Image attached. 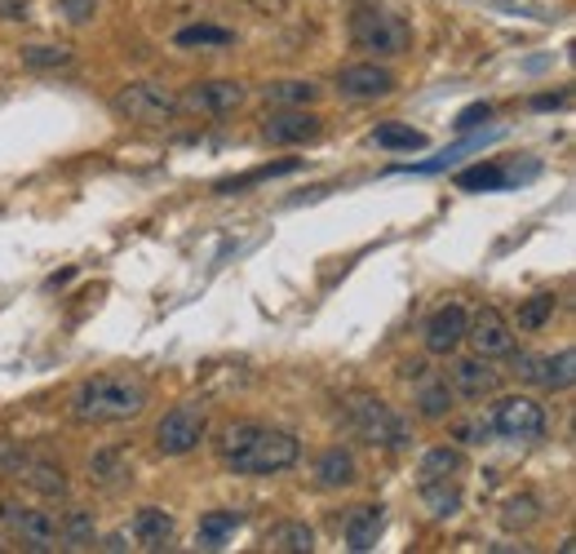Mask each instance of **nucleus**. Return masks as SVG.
<instances>
[{
	"mask_svg": "<svg viewBox=\"0 0 576 554\" xmlns=\"http://www.w3.org/2000/svg\"><path fill=\"white\" fill-rule=\"evenodd\" d=\"M421 501H426L430 519H452V515L461 510L456 479H434V484H421Z\"/></svg>",
	"mask_w": 576,
	"mask_h": 554,
	"instance_id": "393cba45",
	"label": "nucleus"
},
{
	"mask_svg": "<svg viewBox=\"0 0 576 554\" xmlns=\"http://www.w3.org/2000/svg\"><path fill=\"white\" fill-rule=\"evenodd\" d=\"M421 386H417V412L426 417V421H443L448 412H452V386H448V377H417Z\"/></svg>",
	"mask_w": 576,
	"mask_h": 554,
	"instance_id": "412c9836",
	"label": "nucleus"
},
{
	"mask_svg": "<svg viewBox=\"0 0 576 554\" xmlns=\"http://www.w3.org/2000/svg\"><path fill=\"white\" fill-rule=\"evenodd\" d=\"M493 434L515 439V443H537L545 434V408L528 395H506L493 408Z\"/></svg>",
	"mask_w": 576,
	"mask_h": 554,
	"instance_id": "0eeeda50",
	"label": "nucleus"
},
{
	"mask_svg": "<svg viewBox=\"0 0 576 554\" xmlns=\"http://www.w3.org/2000/svg\"><path fill=\"white\" fill-rule=\"evenodd\" d=\"M204 434H208V408L204 404H178L156 426V453L160 457H187L200 449Z\"/></svg>",
	"mask_w": 576,
	"mask_h": 554,
	"instance_id": "423d86ee",
	"label": "nucleus"
},
{
	"mask_svg": "<svg viewBox=\"0 0 576 554\" xmlns=\"http://www.w3.org/2000/svg\"><path fill=\"white\" fill-rule=\"evenodd\" d=\"M173 45H178V49H226V45H236V32L195 23V27H182V32L173 36Z\"/></svg>",
	"mask_w": 576,
	"mask_h": 554,
	"instance_id": "a878e982",
	"label": "nucleus"
},
{
	"mask_svg": "<svg viewBox=\"0 0 576 554\" xmlns=\"http://www.w3.org/2000/svg\"><path fill=\"white\" fill-rule=\"evenodd\" d=\"M58 10H63V19H67V23L84 27V23L93 19V10H98V0H58Z\"/></svg>",
	"mask_w": 576,
	"mask_h": 554,
	"instance_id": "c9c22d12",
	"label": "nucleus"
},
{
	"mask_svg": "<svg viewBox=\"0 0 576 554\" xmlns=\"http://www.w3.org/2000/svg\"><path fill=\"white\" fill-rule=\"evenodd\" d=\"M572 382H576V355H572V347L558 351V355L537 360V386H545V391H567Z\"/></svg>",
	"mask_w": 576,
	"mask_h": 554,
	"instance_id": "b1692460",
	"label": "nucleus"
},
{
	"mask_svg": "<svg viewBox=\"0 0 576 554\" xmlns=\"http://www.w3.org/2000/svg\"><path fill=\"white\" fill-rule=\"evenodd\" d=\"M0 523L23 541V550H58V515L54 510H27L19 501H0Z\"/></svg>",
	"mask_w": 576,
	"mask_h": 554,
	"instance_id": "6e6552de",
	"label": "nucleus"
},
{
	"mask_svg": "<svg viewBox=\"0 0 576 554\" xmlns=\"http://www.w3.org/2000/svg\"><path fill=\"white\" fill-rule=\"evenodd\" d=\"M147 382L138 373H102L80 382L71 395V417L80 426H111V421H129L147 408Z\"/></svg>",
	"mask_w": 576,
	"mask_h": 554,
	"instance_id": "f03ea898",
	"label": "nucleus"
},
{
	"mask_svg": "<svg viewBox=\"0 0 576 554\" xmlns=\"http://www.w3.org/2000/svg\"><path fill=\"white\" fill-rule=\"evenodd\" d=\"M488 121H493V106H488V102H471V106L456 116V129H479V125H488Z\"/></svg>",
	"mask_w": 576,
	"mask_h": 554,
	"instance_id": "e433bc0d",
	"label": "nucleus"
},
{
	"mask_svg": "<svg viewBox=\"0 0 576 554\" xmlns=\"http://www.w3.org/2000/svg\"><path fill=\"white\" fill-rule=\"evenodd\" d=\"M71 63H76V54L67 45H27L23 49V67H32V71H58Z\"/></svg>",
	"mask_w": 576,
	"mask_h": 554,
	"instance_id": "473e14b6",
	"label": "nucleus"
},
{
	"mask_svg": "<svg viewBox=\"0 0 576 554\" xmlns=\"http://www.w3.org/2000/svg\"><path fill=\"white\" fill-rule=\"evenodd\" d=\"M466 310L461 306H439L430 319H426V351L430 355H452L461 342H466Z\"/></svg>",
	"mask_w": 576,
	"mask_h": 554,
	"instance_id": "4468645a",
	"label": "nucleus"
},
{
	"mask_svg": "<svg viewBox=\"0 0 576 554\" xmlns=\"http://www.w3.org/2000/svg\"><path fill=\"white\" fill-rule=\"evenodd\" d=\"M134 541H138L143 550H165V545L173 541V515L160 510V506H143V510L134 515Z\"/></svg>",
	"mask_w": 576,
	"mask_h": 554,
	"instance_id": "a211bd4d",
	"label": "nucleus"
},
{
	"mask_svg": "<svg viewBox=\"0 0 576 554\" xmlns=\"http://www.w3.org/2000/svg\"><path fill=\"white\" fill-rule=\"evenodd\" d=\"M58 541H63L67 550H89V545L98 541L93 510H80V506H71V510L58 519Z\"/></svg>",
	"mask_w": 576,
	"mask_h": 554,
	"instance_id": "5701e85b",
	"label": "nucleus"
},
{
	"mask_svg": "<svg viewBox=\"0 0 576 554\" xmlns=\"http://www.w3.org/2000/svg\"><path fill=\"white\" fill-rule=\"evenodd\" d=\"M452 434L461 443H493V421H461V426H452Z\"/></svg>",
	"mask_w": 576,
	"mask_h": 554,
	"instance_id": "f704fd0d",
	"label": "nucleus"
},
{
	"mask_svg": "<svg viewBox=\"0 0 576 554\" xmlns=\"http://www.w3.org/2000/svg\"><path fill=\"white\" fill-rule=\"evenodd\" d=\"M89 479H93L98 488H106V493L125 488V484L134 479L129 457H125L121 449H102V453H93V457H89Z\"/></svg>",
	"mask_w": 576,
	"mask_h": 554,
	"instance_id": "aec40b11",
	"label": "nucleus"
},
{
	"mask_svg": "<svg viewBox=\"0 0 576 554\" xmlns=\"http://www.w3.org/2000/svg\"><path fill=\"white\" fill-rule=\"evenodd\" d=\"M382 532H386V506H355L351 515H346V523H341V536H346V545H351L355 554L373 550L382 541Z\"/></svg>",
	"mask_w": 576,
	"mask_h": 554,
	"instance_id": "2eb2a0df",
	"label": "nucleus"
},
{
	"mask_svg": "<svg viewBox=\"0 0 576 554\" xmlns=\"http://www.w3.org/2000/svg\"><path fill=\"white\" fill-rule=\"evenodd\" d=\"M537 519H541V501H537L532 493H519V497H510V501L501 506V523H506L510 532H528Z\"/></svg>",
	"mask_w": 576,
	"mask_h": 554,
	"instance_id": "7c9ffc66",
	"label": "nucleus"
},
{
	"mask_svg": "<svg viewBox=\"0 0 576 554\" xmlns=\"http://www.w3.org/2000/svg\"><path fill=\"white\" fill-rule=\"evenodd\" d=\"M262 545L271 554H310L315 550V532L302 523V519H284V523H271Z\"/></svg>",
	"mask_w": 576,
	"mask_h": 554,
	"instance_id": "6ab92c4d",
	"label": "nucleus"
},
{
	"mask_svg": "<svg viewBox=\"0 0 576 554\" xmlns=\"http://www.w3.org/2000/svg\"><path fill=\"white\" fill-rule=\"evenodd\" d=\"M267 98L275 106H310L319 98V84L315 80H271L267 84Z\"/></svg>",
	"mask_w": 576,
	"mask_h": 554,
	"instance_id": "cd10ccee",
	"label": "nucleus"
},
{
	"mask_svg": "<svg viewBox=\"0 0 576 554\" xmlns=\"http://www.w3.org/2000/svg\"><path fill=\"white\" fill-rule=\"evenodd\" d=\"M315 484L319 488H355L360 484V462L351 449H324L315 457Z\"/></svg>",
	"mask_w": 576,
	"mask_h": 554,
	"instance_id": "f3484780",
	"label": "nucleus"
},
{
	"mask_svg": "<svg viewBox=\"0 0 576 554\" xmlns=\"http://www.w3.org/2000/svg\"><path fill=\"white\" fill-rule=\"evenodd\" d=\"M351 41H355V49H364L373 58H399L413 49V27L391 10L364 5L351 14Z\"/></svg>",
	"mask_w": 576,
	"mask_h": 554,
	"instance_id": "20e7f679",
	"label": "nucleus"
},
{
	"mask_svg": "<svg viewBox=\"0 0 576 554\" xmlns=\"http://www.w3.org/2000/svg\"><path fill=\"white\" fill-rule=\"evenodd\" d=\"M461 471H466V457H461V449H448V443H439V449H430L417 466V484H434V479H456Z\"/></svg>",
	"mask_w": 576,
	"mask_h": 554,
	"instance_id": "4be33fe9",
	"label": "nucleus"
},
{
	"mask_svg": "<svg viewBox=\"0 0 576 554\" xmlns=\"http://www.w3.org/2000/svg\"><path fill=\"white\" fill-rule=\"evenodd\" d=\"M448 386H452V395H461V399H493V395L501 391V373H497L484 355L456 360L452 373H448Z\"/></svg>",
	"mask_w": 576,
	"mask_h": 554,
	"instance_id": "ddd939ff",
	"label": "nucleus"
},
{
	"mask_svg": "<svg viewBox=\"0 0 576 554\" xmlns=\"http://www.w3.org/2000/svg\"><path fill=\"white\" fill-rule=\"evenodd\" d=\"M373 143L377 147H386V151H421L426 147V134L421 129H413V125H377L373 129Z\"/></svg>",
	"mask_w": 576,
	"mask_h": 554,
	"instance_id": "c85d7f7f",
	"label": "nucleus"
},
{
	"mask_svg": "<svg viewBox=\"0 0 576 554\" xmlns=\"http://www.w3.org/2000/svg\"><path fill=\"white\" fill-rule=\"evenodd\" d=\"M111 111L121 121H134V125H169L182 106H178L173 89H165L156 80H134V84H125L121 93L111 98Z\"/></svg>",
	"mask_w": 576,
	"mask_h": 554,
	"instance_id": "39448f33",
	"label": "nucleus"
},
{
	"mask_svg": "<svg viewBox=\"0 0 576 554\" xmlns=\"http://www.w3.org/2000/svg\"><path fill=\"white\" fill-rule=\"evenodd\" d=\"M240 528V515L236 510H208L204 519H200V545L204 550H222L226 545V536Z\"/></svg>",
	"mask_w": 576,
	"mask_h": 554,
	"instance_id": "bb28decb",
	"label": "nucleus"
},
{
	"mask_svg": "<svg viewBox=\"0 0 576 554\" xmlns=\"http://www.w3.org/2000/svg\"><path fill=\"white\" fill-rule=\"evenodd\" d=\"M466 342L475 347V355L484 360H501L515 351V332L506 324V315L497 306H479L475 319H466Z\"/></svg>",
	"mask_w": 576,
	"mask_h": 554,
	"instance_id": "1a4fd4ad",
	"label": "nucleus"
},
{
	"mask_svg": "<svg viewBox=\"0 0 576 554\" xmlns=\"http://www.w3.org/2000/svg\"><path fill=\"white\" fill-rule=\"evenodd\" d=\"M337 93L351 98V102H377L395 93V76L377 63H355V67H341L337 71Z\"/></svg>",
	"mask_w": 576,
	"mask_h": 554,
	"instance_id": "f8f14e48",
	"label": "nucleus"
},
{
	"mask_svg": "<svg viewBox=\"0 0 576 554\" xmlns=\"http://www.w3.org/2000/svg\"><path fill=\"white\" fill-rule=\"evenodd\" d=\"M217 457L230 475H280L297 466L302 443L289 430H271L258 421H230L217 434Z\"/></svg>",
	"mask_w": 576,
	"mask_h": 554,
	"instance_id": "f257e3e1",
	"label": "nucleus"
},
{
	"mask_svg": "<svg viewBox=\"0 0 576 554\" xmlns=\"http://www.w3.org/2000/svg\"><path fill=\"white\" fill-rule=\"evenodd\" d=\"M346 430H351L360 443H369V449H391V453H399L413 443L408 417L395 412L377 395H355L351 404H346Z\"/></svg>",
	"mask_w": 576,
	"mask_h": 554,
	"instance_id": "7ed1b4c3",
	"label": "nucleus"
},
{
	"mask_svg": "<svg viewBox=\"0 0 576 554\" xmlns=\"http://www.w3.org/2000/svg\"><path fill=\"white\" fill-rule=\"evenodd\" d=\"M293 169H302V160H280V165H262V169H253V173H240V178H226V182H217V195H236V191H249V186H258V182H267V178L293 173Z\"/></svg>",
	"mask_w": 576,
	"mask_h": 554,
	"instance_id": "c756f323",
	"label": "nucleus"
},
{
	"mask_svg": "<svg viewBox=\"0 0 576 554\" xmlns=\"http://www.w3.org/2000/svg\"><path fill=\"white\" fill-rule=\"evenodd\" d=\"M14 479H23V484H27L32 493H41L45 501H63V497L71 493L67 471H63L58 462H45V457H27V462H23V471H19Z\"/></svg>",
	"mask_w": 576,
	"mask_h": 554,
	"instance_id": "dca6fc26",
	"label": "nucleus"
},
{
	"mask_svg": "<svg viewBox=\"0 0 576 554\" xmlns=\"http://www.w3.org/2000/svg\"><path fill=\"white\" fill-rule=\"evenodd\" d=\"M0 550H5V541H0Z\"/></svg>",
	"mask_w": 576,
	"mask_h": 554,
	"instance_id": "a19ab883",
	"label": "nucleus"
},
{
	"mask_svg": "<svg viewBox=\"0 0 576 554\" xmlns=\"http://www.w3.org/2000/svg\"><path fill=\"white\" fill-rule=\"evenodd\" d=\"M0 19H10V23H27V0H0Z\"/></svg>",
	"mask_w": 576,
	"mask_h": 554,
	"instance_id": "4c0bfd02",
	"label": "nucleus"
},
{
	"mask_svg": "<svg viewBox=\"0 0 576 554\" xmlns=\"http://www.w3.org/2000/svg\"><path fill=\"white\" fill-rule=\"evenodd\" d=\"M324 134V121L306 106H284V111H271L267 125H262V138L271 147H297V143H315Z\"/></svg>",
	"mask_w": 576,
	"mask_h": 554,
	"instance_id": "9d476101",
	"label": "nucleus"
},
{
	"mask_svg": "<svg viewBox=\"0 0 576 554\" xmlns=\"http://www.w3.org/2000/svg\"><path fill=\"white\" fill-rule=\"evenodd\" d=\"M550 319H554V293H537V297H528L519 306V328H528V332L545 328Z\"/></svg>",
	"mask_w": 576,
	"mask_h": 554,
	"instance_id": "72a5a7b5",
	"label": "nucleus"
},
{
	"mask_svg": "<svg viewBox=\"0 0 576 554\" xmlns=\"http://www.w3.org/2000/svg\"><path fill=\"white\" fill-rule=\"evenodd\" d=\"M245 5H253V10H262V14H280L289 0H245Z\"/></svg>",
	"mask_w": 576,
	"mask_h": 554,
	"instance_id": "ea45409f",
	"label": "nucleus"
},
{
	"mask_svg": "<svg viewBox=\"0 0 576 554\" xmlns=\"http://www.w3.org/2000/svg\"><path fill=\"white\" fill-rule=\"evenodd\" d=\"M245 98H249V89L240 80H200L178 98V106L204 111V116H230L236 106H245Z\"/></svg>",
	"mask_w": 576,
	"mask_h": 554,
	"instance_id": "9b49d317",
	"label": "nucleus"
},
{
	"mask_svg": "<svg viewBox=\"0 0 576 554\" xmlns=\"http://www.w3.org/2000/svg\"><path fill=\"white\" fill-rule=\"evenodd\" d=\"M456 186L461 191H501V186H510V173L501 165H475L466 173H456Z\"/></svg>",
	"mask_w": 576,
	"mask_h": 554,
	"instance_id": "2f4dec72",
	"label": "nucleus"
},
{
	"mask_svg": "<svg viewBox=\"0 0 576 554\" xmlns=\"http://www.w3.org/2000/svg\"><path fill=\"white\" fill-rule=\"evenodd\" d=\"M510 355H515V351H510ZM537 360H541V355H528V351H519V355H515V373H519L523 382H537Z\"/></svg>",
	"mask_w": 576,
	"mask_h": 554,
	"instance_id": "58836bf2",
	"label": "nucleus"
}]
</instances>
